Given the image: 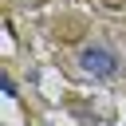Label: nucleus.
I'll return each instance as SVG.
<instances>
[{"label":"nucleus","instance_id":"nucleus-1","mask_svg":"<svg viewBox=\"0 0 126 126\" xmlns=\"http://www.w3.org/2000/svg\"><path fill=\"white\" fill-rule=\"evenodd\" d=\"M79 67H83L91 79H114V75H118V59H114V51H106V47H83Z\"/></svg>","mask_w":126,"mask_h":126}]
</instances>
